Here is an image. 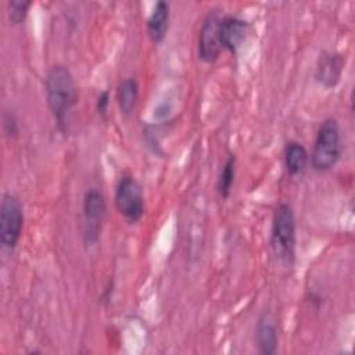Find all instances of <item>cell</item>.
<instances>
[{"instance_id": "cell-1", "label": "cell", "mask_w": 355, "mask_h": 355, "mask_svg": "<svg viewBox=\"0 0 355 355\" xmlns=\"http://www.w3.org/2000/svg\"><path fill=\"white\" fill-rule=\"evenodd\" d=\"M44 92L47 105L58 123V128L67 123L68 114L78 104L79 93L71 71L61 64L49 68L44 78Z\"/></svg>"}, {"instance_id": "cell-2", "label": "cell", "mask_w": 355, "mask_h": 355, "mask_svg": "<svg viewBox=\"0 0 355 355\" xmlns=\"http://www.w3.org/2000/svg\"><path fill=\"white\" fill-rule=\"evenodd\" d=\"M295 214L290 202H280L272 218L270 245L275 257L284 265H293L295 258Z\"/></svg>"}, {"instance_id": "cell-3", "label": "cell", "mask_w": 355, "mask_h": 355, "mask_svg": "<svg viewBox=\"0 0 355 355\" xmlns=\"http://www.w3.org/2000/svg\"><path fill=\"white\" fill-rule=\"evenodd\" d=\"M340 155L341 130L338 121L330 116L320 123L316 132L312 154L309 157L311 166L316 172H327L338 162Z\"/></svg>"}, {"instance_id": "cell-4", "label": "cell", "mask_w": 355, "mask_h": 355, "mask_svg": "<svg viewBox=\"0 0 355 355\" xmlns=\"http://www.w3.org/2000/svg\"><path fill=\"white\" fill-rule=\"evenodd\" d=\"M24 229V207L19 198L4 193L0 204V243L6 251H14Z\"/></svg>"}, {"instance_id": "cell-5", "label": "cell", "mask_w": 355, "mask_h": 355, "mask_svg": "<svg viewBox=\"0 0 355 355\" xmlns=\"http://www.w3.org/2000/svg\"><path fill=\"white\" fill-rule=\"evenodd\" d=\"M105 211L107 204L101 190L96 187L89 189L82 201V237L86 245L92 247L97 244L105 218Z\"/></svg>"}, {"instance_id": "cell-6", "label": "cell", "mask_w": 355, "mask_h": 355, "mask_svg": "<svg viewBox=\"0 0 355 355\" xmlns=\"http://www.w3.org/2000/svg\"><path fill=\"white\" fill-rule=\"evenodd\" d=\"M114 202L116 211L130 223L139 222L144 215V194L140 183L129 175L122 176L115 187Z\"/></svg>"}, {"instance_id": "cell-7", "label": "cell", "mask_w": 355, "mask_h": 355, "mask_svg": "<svg viewBox=\"0 0 355 355\" xmlns=\"http://www.w3.org/2000/svg\"><path fill=\"white\" fill-rule=\"evenodd\" d=\"M223 15L219 10L212 8L208 11L205 18L202 19L200 33H198V44L197 53L202 62L214 64L222 51L220 44V22Z\"/></svg>"}, {"instance_id": "cell-8", "label": "cell", "mask_w": 355, "mask_h": 355, "mask_svg": "<svg viewBox=\"0 0 355 355\" xmlns=\"http://www.w3.org/2000/svg\"><path fill=\"white\" fill-rule=\"evenodd\" d=\"M250 25L237 15H223L220 22V44L222 50L236 55L241 44L245 42Z\"/></svg>"}, {"instance_id": "cell-9", "label": "cell", "mask_w": 355, "mask_h": 355, "mask_svg": "<svg viewBox=\"0 0 355 355\" xmlns=\"http://www.w3.org/2000/svg\"><path fill=\"white\" fill-rule=\"evenodd\" d=\"M344 69V58L336 51H323L319 57L315 79L322 86L331 89L336 87L341 79Z\"/></svg>"}, {"instance_id": "cell-10", "label": "cell", "mask_w": 355, "mask_h": 355, "mask_svg": "<svg viewBox=\"0 0 355 355\" xmlns=\"http://www.w3.org/2000/svg\"><path fill=\"white\" fill-rule=\"evenodd\" d=\"M255 344L261 355H273L277 351V324L275 316L269 311L262 312L257 320Z\"/></svg>"}, {"instance_id": "cell-11", "label": "cell", "mask_w": 355, "mask_h": 355, "mask_svg": "<svg viewBox=\"0 0 355 355\" xmlns=\"http://www.w3.org/2000/svg\"><path fill=\"white\" fill-rule=\"evenodd\" d=\"M171 19V6L168 1H157L147 18L146 29L153 44H161L166 37Z\"/></svg>"}, {"instance_id": "cell-12", "label": "cell", "mask_w": 355, "mask_h": 355, "mask_svg": "<svg viewBox=\"0 0 355 355\" xmlns=\"http://www.w3.org/2000/svg\"><path fill=\"white\" fill-rule=\"evenodd\" d=\"M283 161H284V168L287 173L291 176H298L304 173L308 166V162H309L308 150L300 141L291 140L284 147Z\"/></svg>"}, {"instance_id": "cell-13", "label": "cell", "mask_w": 355, "mask_h": 355, "mask_svg": "<svg viewBox=\"0 0 355 355\" xmlns=\"http://www.w3.org/2000/svg\"><path fill=\"white\" fill-rule=\"evenodd\" d=\"M116 101L121 114L130 116L139 103V83L135 78H123L116 86Z\"/></svg>"}, {"instance_id": "cell-14", "label": "cell", "mask_w": 355, "mask_h": 355, "mask_svg": "<svg viewBox=\"0 0 355 355\" xmlns=\"http://www.w3.org/2000/svg\"><path fill=\"white\" fill-rule=\"evenodd\" d=\"M234 178H236V155L229 154L216 179V191L220 198L223 200L229 198L234 184Z\"/></svg>"}, {"instance_id": "cell-15", "label": "cell", "mask_w": 355, "mask_h": 355, "mask_svg": "<svg viewBox=\"0 0 355 355\" xmlns=\"http://www.w3.org/2000/svg\"><path fill=\"white\" fill-rule=\"evenodd\" d=\"M32 6L29 0H10L7 3V15L11 25H21Z\"/></svg>"}, {"instance_id": "cell-16", "label": "cell", "mask_w": 355, "mask_h": 355, "mask_svg": "<svg viewBox=\"0 0 355 355\" xmlns=\"http://www.w3.org/2000/svg\"><path fill=\"white\" fill-rule=\"evenodd\" d=\"M3 128H4V132L6 135L12 139V137H17L18 135V122H17V118L14 114L11 112H6L4 116H3Z\"/></svg>"}, {"instance_id": "cell-17", "label": "cell", "mask_w": 355, "mask_h": 355, "mask_svg": "<svg viewBox=\"0 0 355 355\" xmlns=\"http://www.w3.org/2000/svg\"><path fill=\"white\" fill-rule=\"evenodd\" d=\"M110 105V92L108 90H101L100 94L97 96L96 100V111L100 116H105Z\"/></svg>"}]
</instances>
